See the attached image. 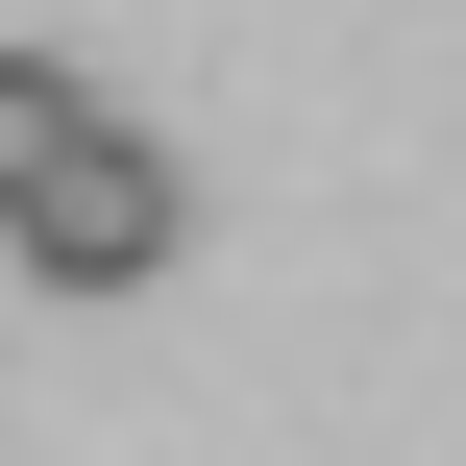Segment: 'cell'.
I'll list each match as a JSON object with an SVG mask.
<instances>
[{
    "label": "cell",
    "instance_id": "obj_2",
    "mask_svg": "<svg viewBox=\"0 0 466 466\" xmlns=\"http://www.w3.org/2000/svg\"><path fill=\"white\" fill-rule=\"evenodd\" d=\"M98 123H123V98H98L74 49H0V221H25V197H49L74 147H98Z\"/></svg>",
    "mask_w": 466,
    "mask_h": 466
},
{
    "label": "cell",
    "instance_id": "obj_1",
    "mask_svg": "<svg viewBox=\"0 0 466 466\" xmlns=\"http://www.w3.org/2000/svg\"><path fill=\"white\" fill-rule=\"evenodd\" d=\"M0 246H25V270H49V295H147V270H172V246H197V172H172V147H147V123H98V147H74V172H49V197H25V221H0Z\"/></svg>",
    "mask_w": 466,
    "mask_h": 466
}]
</instances>
